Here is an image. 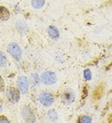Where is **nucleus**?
Here are the masks:
<instances>
[{"label":"nucleus","instance_id":"nucleus-19","mask_svg":"<svg viewBox=\"0 0 112 123\" xmlns=\"http://www.w3.org/2000/svg\"><path fill=\"white\" fill-rule=\"evenodd\" d=\"M112 68V61L111 62L109 63V64L107 66H106V70H108L110 69V68Z\"/></svg>","mask_w":112,"mask_h":123},{"label":"nucleus","instance_id":"nucleus-11","mask_svg":"<svg viewBox=\"0 0 112 123\" xmlns=\"http://www.w3.org/2000/svg\"><path fill=\"white\" fill-rule=\"evenodd\" d=\"M32 6L36 9L42 8L45 4V0H32Z\"/></svg>","mask_w":112,"mask_h":123},{"label":"nucleus","instance_id":"nucleus-16","mask_svg":"<svg viewBox=\"0 0 112 123\" xmlns=\"http://www.w3.org/2000/svg\"><path fill=\"white\" fill-rule=\"evenodd\" d=\"M87 95H88V87H87V86H85L82 90V98L83 99L85 98L87 96Z\"/></svg>","mask_w":112,"mask_h":123},{"label":"nucleus","instance_id":"nucleus-13","mask_svg":"<svg viewBox=\"0 0 112 123\" xmlns=\"http://www.w3.org/2000/svg\"><path fill=\"white\" fill-rule=\"evenodd\" d=\"M48 116H49L50 119L52 121H55L57 120V114L55 110H51V111H49Z\"/></svg>","mask_w":112,"mask_h":123},{"label":"nucleus","instance_id":"nucleus-18","mask_svg":"<svg viewBox=\"0 0 112 123\" xmlns=\"http://www.w3.org/2000/svg\"><path fill=\"white\" fill-rule=\"evenodd\" d=\"M0 123H9V121L6 116L3 115H0Z\"/></svg>","mask_w":112,"mask_h":123},{"label":"nucleus","instance_id":"nucleus-21","mask_svg":"<svg viewBox=\"0 0 112 123\" xmlns=\"http://www.w3.org/2000/svg\"><path fill=\"white\" fill-rule=\"evenodd\" d=\"M1 110H2V108H1V106L0 105V111H1Z\"/></svg>","mask_w":112,"mask_h":123},{"label":"nucleus","instance_id":"nucleus-5","mask_svg":"<svg viewBox=\"0 0 112 123\" xmlns=\"http://www.w3.org/2000/svg\"><path fill=\"white\" fill-rule=\"evenodd\" d=\"M40 80L42 83L46 85L54 84L57 81V76L52 72H45L41 75Z\"/></svg>","mask_w":112,"mask_h":123},{"label":"nucleus","instance_id":"nucleus-20","mask_svg":"<svg viewBox=\"0 0 112 123\" xmlns=\"http://www.w3.org/2000/svg\"><path fill=\"white\" fill-rule=\"evenodd\" d=\"M108 121L109 123H112V114H111L108 117Z\"/></svg>","mask_w":112,"mask_h":123},{"label":"nucleus","instance_id":"nucleus-9","mask_svg":"<svg viewBox=\"0 0 112 123\" xmlns=\"http://www.w3.org/2000/svg\"><path fill=\"white\" fill-rule=\"evenodd\" d=\"M10 17V12L5 6H0V20L7 21Z\"/></svg>","mask_w":112,"mask_h":123},{"label":"nucleus","instance_id":"nucleus-7","mask_svg":"<svg viewBox=\"0 0 112 123\" xmlns=\"http://www.w3.org/2000/svg\"><path fill=\"white\" fill-rule=\"evenodd\" d=\"M22 117L24 121L28 123H34L36 121V117L34 114L28 108H25L22 110Z\"/></svg>","mask_w":112,"mask_h":123},{"label":"nucleus","instance_id":"nucleus-12","mask_svg":"<svg viewBox=\"0 0 112 123\" xmlns=\"http://www.w3.org/2000/svg\"><path fill=\"white\" fill-rule=\"evenodd\" d=\"M7 64V59L5 53L0 51V67H5Z\"/></svg>","mask_w":112,"mask_h":123},{"label":"nucleus","instance_id":"nucleus-8","mask_svg":"<svg viewBox=\"0 0 112 123\" xmlns=\"http://www.w3.org/2000/svg\"><path fill=\"white\" fill-rule=\"evenodd\" d=\"M105 85L104 83H102L97 86L95 88L94 91L93 92V99L97 100L102 97L103 94V91H104Z\"/></svg>","mask_w":112,"mask_h":123},{"label":"nucleus","instance_id":"nucleus-14","mask_svg":"<svg viewBox=\"0 0 112 123\" xmlns=\"http://www.w3.org/2000/svg\"><path fill=\"white\" fill-rule=\"evenodd\" d=\"M80 121L81 123H91L92 118L87 115L82 116V117H80Z\"/></svg>","mask_w":112,"mask_h":123},{"label":"nucleus","instance_id":"nucleus-4","mask_svg":"<svg viewBox=\"0 0 112 123\" xmlns=\"http://www.w3.org/2000/svg\"><path fill=\"white\" fill-rule=\"evenodd\" d=\"M39 100L46 107L51 106L54 102V96L49 92H42L39 95Z\"/></svg>","mask_w":112,"mask_h":123},{"label":"nucleus","instance_id":"nucleus-6","mask_svg":"<svg viewBox=\"0 0 112 123\" xmlns=\"http://www.w3.org/2000/svg\"><path fill=\"white\" fill-rule=\"evenodd\" d=\"M17 85L20 92L23 94H26L28 92L29 82L27 77L25 76H21L18 78Z\"/></svg>","mask_w":112,"mask_h":123},{"label":"nucleus","instance_id":"nucleus-17","mask_svg":"<svg viewBox=\"0 0 112 123\" xmlns=\"http://www.w3.org/2000/svg\"><path fill=\"white\" fill-rule=\"evenodd\" d=\"M5 88V81L3 80V78L1 76H0V92L3 91Z\"/></svg>","mask_w":112,"mask_h":123},{"label":"nucleus","instance_id":"nucleus-2","mask_svg":"<svg viewBox=\"0 0 112 123\" xmlns=\"http://www.w3.org/2000/svg\"><path fill=\"white\" fill-rule=\"evenodd\" d=\"M75 99V95L72 89L66 88L62 92L61 95V101L65 105H69L74 102Z\"/></svg>","mask_w":112,"mask_h":123},{"label":"nucleus","instance_id":"nucleus-1","mask_svg":"<svg viewBox=\"0 0 112 123\" xmlns=\"http://www.w3.org/2000/svg\"><path fill=\"white\" fill-rule=\"evenodd\" d=\"M7 50L11 57L16 61H19L22 58V51L20 47L15 42L10 43L7 47Z\"/></svg>","mask_w":112,"mask_h":123},{"label":"nucleus","instance_id":"nucleus-3","mask_svg":"<svg viewBox=\"0 0 112 123\" xmlns=\"http://www.w3.org/2000/svg\"><path fill=\"white\" fill-rule=\"evenodd\" d=\"M6 95L7 99L12 103H17L20 99V91L15 87L7 88Z\"/></svg>","mask_w":112,"mask_h":123},{"label":"nucleus","instance_id":"nucleus-10","mask_svg":"<svg viewBox=\"0 0 112 123\" xmlns=\"http://www.w3.org/2000/svg\"><path fill=\"white\" fill-rule=\"evenodd\" d=\"M47 32L52 39H57L59 36V32L57 27H55V26H50L48 28Z\"/></svg>","mask_w":112,"mask_h":123},{"label":"nucleus","instance_id":"nucleus-15","mask_svg":"<svg viewBox=\"0 0 112 123\" xmlns=\"http://www.w3.org/2000/svg\"><path fill=\"white\" fill-rule=\"evenodd\" d=\"M84 78L87 80H90L92 79V74L89 69H86L84 72Z\"/></svg>","mask_w":112,"mask_h":123}]
</instances>
